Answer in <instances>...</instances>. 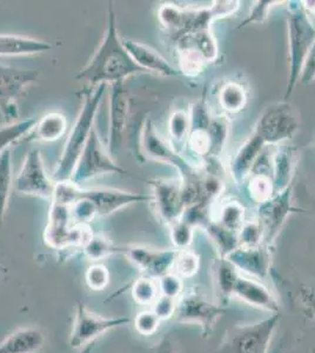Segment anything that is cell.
I'll return each mask as SVG.
<instances>
[{
  "label": "cell",
  "instance_id": "11",
  "mask_svg": "<svg viewBox=\"0 0 315 353\" xmlns=\"http://www.w3.org/2000/svg\"><path fill=\"white\" fill-rule=\"evenodd\" d=\"M225 313V307L208 301L198 291L184 293L176 301L174 319L184 324L199 325L204 336H210Z\"/></svg>",
  "mask_w": 315,
  "mask_h": 353
},
{
  "label": "cell",
  "instance_id": "17",
  "mask_svg": "<svg viewBox=\"0 0 315 353\" xmlns=\"http://www.w3.org/2000/svg\"><path fill=\"white\" fill-rule=\"evenodd\" d=\"M124 253L145 277L158 281L172 272L178 250L153 249L148 246H125Z\"/></svg>",
  "mask_w": 315,
  "mask_h": 353
},
{
  "label": "cell",
  "instance_id": "45",
  "mask_svg": "<svg viewBox=\"0 0 315 353\" xmlns=\"http://www.w3.org/2000/svg\"><path fill=\"white\" fill-rule=\"evenodd\" d=\"M160 323L161 321L152 310L141 311L136 314V319H134L136 330L143 336L154 334L159 329Z\"/></svg>",
  "mask_w": 315,
  "mask_h": 353
},
{
  "label": "cell",
  "instance_id": "38",
  "mask_svg": "<svg viewBox=\"0 0 315 353\" xmlns=\"http://www.w3.org/2000/svg\"><path fill=\"white\" fill-rule=\"evenodd\" d=\"M200 258L191 250H178L172 272L180 278H192L199 271Z\"/></svg>",
  "mask_w": 315,
  "mask_h": 353
},
{
  "label": "cell",
  "instance_id": "49",
  "mask_svg": "<svg viewBox=\"0 0 315 353\" xmlns=\"http://www.w3.org/2000/svg\"><path fill=\"white\" fill-rule=\"evenodd\" d=\"M303 8L305 11L309 14V16H314L315 14V1H301Z\"/></svg>",
  "mask_w": 315,
  "mask_h": 353
},
{
  "label": "cell",
  "instance_id": "50",
  "mask_svg": "<svg viewBox=\"0 0 315 353\" xmlns=\"http://www.w3.org/2000/svg\"><path fill=\"white\" fill-rule=\"evenodd\" d=\"M94 347H96V341H92L88 345L84 346L83 349H80L78 353H92Z\"/></svg>",
  "mask_w": 315,
  "mask_h": 353
},
{
  "label": "cell",
  "instance_id": "36",
  "mask_svg": "<svg viewBox=\"0 0 315 353\" xmlns=\"http://www.w3.org/2000/svg\"><path fill=\"white\" fill-rule=\"evenodd\" d=\"M159 296V288L156 279L139 278L132 286V297L139 305L152 306Z\"/></svg>",
  "mask_w": 315,
  "mask_h": 353
},
{
  "label": "cell",
  "instance_id": "42",
  "mask_svg": "<svg viewBox=\"0 0 315 353\" xmlns=\"http://www.w3.org/2000/svg\"><path fill=\"white\" fill-rule=\"evenodd\" d=\"M73 221L77 225H88L94 218L98 217L96 206L86 198L79 199L71 206Z\"/></svg>",
  "mask_w": 315,
  "mask_h": 353
},
{
  "label": "cell",
  "instance_id": "48",
  "mask_svg": "<svg viewBox=\"0 0 315 353\" xmlns=\"http://www.w3.org/2000/svg\"><path fill=\"white\" fill-rule=\"evenodd\" d=\"M148 353H178V347L172 338L165 337L156 346H153Z\"/></svg>",
  "mask_w": 315,
  "mask_h": 353
},
{
  "label": "cell",
  "instance_id": "22",
  "mask_svg": "<svg viewBox=\"0 0 315 353\" xmlns=\"http://www.w3.org/2000/svg\"><path fill=\"white\" fill-rule=\"evenodd\" d=\"M296 149L281 144L276 146L272 156V181L276 193L292 186V179L296 173Z\"/></svg>",
  "mask_w": 315,
  "mask_h": 353
},
{
  "label": "cell",
  "instance_id": "26",
  "mask_svg": "<svg viewBox=\"0 0 315 353\" xmlns=\"http://www.w3.org/2000/svg\"><path fill=\"white\" fill-rule=\"evenodd\" d=\"M68 128L66 116L60 112L46 113L37 121L32 131L28 133L25 141H44L52 143L64 136Z\"/></svg>",
  "mask_w": 315,
  "mask_h": 353
},
{
  "label": "cell",
  "instance_id": "14",
  "mask_svg": "<svg viewBox=\"0 0 315 353\" xmlns=\"http://www.w3.org/2000/svg\"><path fill=\"white\" fill-rule=\"evenodd\" d=\"M150 184L156 216L163 224L170 228L181 219L186 210L183 184L180 179H154Z\"/></svg>",
  "mask_w": 315,
  "mask_h": 353
},
{
  "label": "cell",
  "instance_id": "18",
  "mask_svg": "<svg viewBox=\"0 0 315 353\" xmlns=\"http://www.w3.org/2000/svg\"><path fill=\"white\" fill-rule=\"evenodd\" d=\"M79 197L86 198L96 206L98 217H106L112 213L136 203L152 201L151 194L128 192L118 189H83L80 188Z\"/></svg>",
  "mask_w": 315,
  "mask_h": 353
},
{
  "label": "cell",
  "instance_id": "3",
  "mask_svg": "<svg viewBox=\"0 0 315 353\" xmlns=\"http://www.w3.org/2000/svg\"><path fill=\"white\" fill-rule=\"evenodd\" d=\"M108 85H100L94 88H90L84 94V103L77 117L71 132L65 141L64 150L61 152L59 161L57 164L56 171L53 174V181H71L73 171L79 161L88 138L91 136L96 121V113L104 98Z\"/></svg>",
  "mask_w": 315,
  "mask_h": 353
},
{
  "label": "cell",
  "instance_id": "46",
  "mask_svg": "<svg viewBox=\"0 0 315 353\" xmlns=\"http://www.w3.org/2000/svg\"><path fill=\"white\" fill-rule=\"evenodd\" d=\"M176 301L174 298L166 297L160 294L154 304L151 306V310L156 313L160 321H164L174 317L176 311Z\"/></svg>",
  "mask_w": 315,
  "mask_h": 353
},
{
  "label": "cell",
  "instance_id": "43",
  "mask_svg": "<svg viewBox=\"0 0 315 353\" xmlns=\"http://www.w3.org/2000/svg\"><path fill=\"white\" fill-rule=\"evenodd\" d=\"M158 288L161 296L179 299L184 294V281L176 273H168L158 279Z\"/></svg>",
  "mask_w": 315,
  "mask_h": 353
},
{
  "label": "cell",
  "instance_id": "34",
  "mask_svg": "<svg viewBox=\"0 0 315 353\" xmlns=\"http://www.w3.org/2000/svg\"><path fill=\"white\" fill-rule=\"evenodd\" d=\"M230 130H231V121L226 114H216V116L213 114L211 125L207 129L212 141L211 158H216V159L219 158L230 136Z\"/></svg>",
  "mask_w": 315,
  "mask_h": 353
},
{
  "label": "cell",
  "instance_id": "24",
  "mask_svg": "<svg viewBox=\"0 0 315 353\" xmlns=\"http://www.w3.org/2000/svg\"><path fill=\"white\" fill-rule=\"evenodd\" d=\"M52 48L48 41L31 37L0 34V57L34 56L46 53Z\"/></svg>",
  "mask_w": 315,
  "mask_h": 353
},
{
  "label": "cell",
  "instance_id": "44",
  "mask_svg": "<svg viewBox=\"0 0 315 353\" xmlns=\"http://www.w3.org/2000/svg\"><path fill=\"white\" fill-rule=\"evenodd\" d=\"M88 288L94 291L106 289L110 283V272L108 268L103 264L91 265L85 276Z\"/></svg>",
  "mask_w": 315,
  "mask_h": 353
},
{
  "label": "cell",
  "instance_id": "27",
  "mask_svg": "<svg viewBox=\"0 0 315 353\" xmlns=\"http://www.w3.org/2000/svg\"><path fill=\"white\" fill-rule=\"evenodd\" d=\"M178 70L181 76L198 77L205 71L208 65L206 58L199 50L186 39H179L176 43Z\"/></svg>",
  "mask_w": 315,
  "mask_h": 353
},
{
  "label": "cell",
  "instance_id": "13",
  "mask_svg": "<svg viewBox=\"0 0 315 353\" xmlns=\"http://www.w3.org/2000/svg\"><path fill=\"white\" fill-rule=\"evenodd\" d=\"M293 185L281 192L274 193L268 201L258 205V216L263 231V245L272 248L287 221L293 208Z\"/></svg>",
  "mask_w": 315,
  "mask_h": 353
},
{
  "label": "cell",
  "instance_id": "1",
  "mask_svg": "<svg viewBox=\"0 0 315 353\" xmlns=\"http://www.w3.org/2000/svg\"><path fill=\"white\" fill-rule=\"evenodd\" d=\"M145 73L126 51L116 26L113 1H108V24L103 41L91 61L77 74V81H85L88 88H94L100 85L125 83L131 77Z\"/></svg>",
  "mask_w": 315,
  "mask_h": 353
},
{
  "label": "cell",
  "instance_id": "8",
  "mask_svg": "<svg viewBox=\"0 0 315 353\" xmlns=\"http://www.w3.org/2000/svg\"><path fill=\"white\" fill-rule=\"evenodd\" d=\"M300 129V116L288 101L268 106L256 121L253 132L261 138L267 148L285 144Z\"/></svg>",
  "mask_w": 315,
  "mask_h": 353
},
{
  "label": "cell",
  "instance_id": "16",
  "mask_svg": "<svg viewBox=\"0 0 315 353\" xmlns=\"http://www.w3.org/2000/svg\"><path fill=\"white\" fill-rule=\"evenodd\" d=\"M39 71L12 68L0 63V112L16 116V101L38 81Z\"/></svg>",
  "mask_w": 315,
  "mask_h": 353
},
{
  "label": "cell",
  "instance_id": "31",
  "mask_svg": "<svg viewBox=\"0 0 315 353\" xmlns=\"http://www.w3.org/2000/svg\"><path fill=\"white\" fill-rule=\"evenodd\" d=\"M13 186V163L11 149L0 154V225L4 223Z\"/></svg>",
  "mask_w": 315,
  "mask_h": 353
},
{
  "label": "cell",
  "instance_id": "33",
  "mask_svg": "<svg viewBox=\"0 0 315 353\" xmlns=\"http://www.w3.org/2000/svg\"><path fill=\"white\" fill-rule=\"evenodd\" d=\"M37 121L36 118H28L0 126V154L18 141H24L36 126Z\"/></svg>",
  "mask_w": 315,
  "mask_h": 353
},
{
  "label": "cell",
  "instance_id": "23",
  "mask_svg": "<svg viewBox=\"0 0 315 353\" xmlns=\"http://www.w3.org/2000/svg\"><path fill=\"white\" fill-rule=\"evenodd\" d=\"M44 333L36 327H21L0 343V353H37L45 345Z\"/></svg>",
  "mask_w": 315,
  "mask_h": 353
},
{
  "label": "cell",
  "instance_id": "47",
  "mask_svg": "<svg viewBox=\"0 0 315 353\" xmlns=\"http://www.w3.org/2000/svg\"><path fill=\"white\" fill-rule=\"evenodd\" d=\"M315 81V41L312 44L307 58L303 64V71L300 74L299 83L303 85L312 84Z\"/></svg>",
  "mask_w": 315,
  "mask_h": 353
},
{
  "label": "cell",
  "instance_id": "20",
  "mask_svg": "<svg viewBox=\"0 0 315 353\" xmlns=\"http://www.w3.org/2000/svg\"><path fill=\"white\" fill-rule=\"evenodd\" d=\"M123 44L133 61L145 72L161 77L181 76L178 68L170 64L154 48L123 37Z\"/></svg>",
  "mask_w": 315,
  "mask_h": 353
},
{
  "label": "cell",
  "instance_id": "35",
  "mask_svg": "<svg viewBox=\"0 0 315 353\" xmlns=\"http://www.w3.org/2000/svg\"><path fill=\"white\" fill-rule=\"evenodd\" d=\"M125 248L113 244L110 239L104 236H94L90 238V241L84 245L83 252L90 261H96L100 259L112 256L114 253H124Z\"/></svg>",
  "mask_w": 315,
  "mask_h": 353
},
{
  "label": "cell",
  "instance_id": "37",
  "mask_svg": "<svg viewBox=\"0 0 315 353\" xmlns=\"http://www.w3.org/2000/svg\"><path fill=\"white\" fill-rule=\"evenodd\" d=\"M247 191L252 201L259 205L274 196L276 190L272 176L267 174H256L248 176Z\"/></svg>",
  "mask_w": 315,
  "mask_h": 353
},
{
  "label": "cell",
  "instance_id": "41",
  "mask_svg": "<svg viewBox=\"0 0 315 353\" xmlns=\"http://www.w3.org/2000/svg\"><path fill=\"white\" fill-rule=\"evenodd\" d=\"M283 4V1H274V0H260L256 1L251 11L248 13L247 18L241 21L239 28H245L251 24H263L271 14V11L278 5Z\"/></svg>",
  "mask_w": 315,
  "mask_h": 353
},
{
  "label": "cell",
  "instance_id": "5",
  "mask_svg": "<svg viewBox=\"0 0 315 353\" xmlns=\"http://www.w3.org/2000/svg\"><path fill=\"white\" fill-rule=\"evenodd\" d=\"M139 143L141 152L148 159L173 166L179 172L181 184H196L201 179L200 169L192 164L186 157L176 152L170 143L163 139V137L156 131V124L152 121L151 117H148L141 126Z\"/></svg>",
  "mask_w": 315,
  "mask_h": 353
},
{
  "label": "cell",
  "instance_id": "7",
  "mask_svg": "<svg viewBox=\"0 0 315 353\" xmlns=\"http://www.w3.org/2000/svg\"><path fill=\"white\" fill-rule=\"evenodd\" d=\"M90 225H77L73 221L71 206L51 203L48 223L44 232L45 243L56 250L84 248L92 237Z\"/></svg>",
  "mask_w": 315,
  "mask_h": 353
},
{
  "label": "cell",
  "instance_id": "25",
  "mask_svg": "<svg viewBox=\"0 0 315 353\" xmlns=\"http://www.w3.org/2000/svg\"><path fill=\"white\" fill-rule=\"evenodd\" d=\"M213 283L216 290L218 304L225 306L232 297L233 290L241 273L227 258H216L213 263Z\"/></svg>",
  "mask_w": 315,
  "mask_h": 353
},
{
  "label": "cell",
  "instance_id": "12",
  "mask_svg": "<svg viewBox=\"0 0 315 353\" xmlns=\"http://www.w3.org/2000/svg\"><path fill=\"white\" fill-rule=\"evenodd\" d=\"M56 181L48 176L39 150L28 151L16 179V190L25 196L52 199Z\"/></svg>",
  "mask_w": 315,
  "mask_h": 353
},
{
  "label": "cell",
  "instance_id": "28",
  "mask_svg": "<svg viewBox=\"0 0 315 353\" xmlns=\"http://www.w3.org/2000/svg\"><path fill=\"white\" fill-rule=\"evenodd\" d=\"M170 144L176 152L183 154L191 133V118L187 110L178 109L170 114L167 121Z\"/></svg>",
  "mask_w": 315,
  "mask_h": 353
},
{
  "label": "cell",
  "instance_id": "15",
  "mask_svg": "<svg viewBox=\"0 0 315 353\" xmlns=\"http://www.w3.org/2000/svg\"><path fill=\"white\" fill-rule=\"evenodd\" d=\"M124 84L125 83L112 84L110 93L108 150L113 158L118 154L124 143L125 133L128 131L131 112L130 93L125 88Z\"/></svg>",
  "mask_w": 315,
  "mask_h": 353
},
{
  "label": "cell",
  "instance_id": "39",
  "mask_svg": "<svg viewBox=\"0 0 315 353\" xmlns=\"http://www.w3.org/2000/svg\"><path fill=\"white\" fill-rule=\"evenodd\" d=\"M239 246L256 248L263 243V231L260 221L254 218L252 221H245L238 232Z\"/></svg>",
  "mask_w": 315,
  "mask_h": 353
},
{
  "label": "cell",
  "instance_id": "9",
  "mask_svg": "<svg viewBox=\"0 0 315 353\" xmlns=\"http://www.w3.org/2000/svg\"><path fill=\"white\" fill-rule=\"evenodd\" d=\"M123 169L108 152V146L103 144L96 128L88 138V144L77 163L71 181L81 186L86 181L96 179L105 174H126Z\"/></svg>",
  "mask_w": 315,
  "mask_h": 353
},
{
  "label": "cell",
  "instance_id": "2",
  "mask_svg": "<svg viewBox=\"0 0 315 353\" xmlns=\"http://www.w3.org/2000/svg\"><path fill=\"white\" fill-rule=\"evenodd\" d=\"M239 1H214L211 6L183 8L166 3L158 10V21L173 41L193 33L212 30L218 19L232 16L239 8Z\"/></svg>",
  "mask_w": 315,
  "mask_h": 353
},
{
  "label": "cell",
  "instance_id": "30",
  "mask_svg": "<svg viewBox=\"0 0 315 353\" xmlns=\"http://www.w3.org/2000/svg\"><path fill=\"white\" fill-rule=\"evenodd\" d=\"M212 221L223 226L232 232H239L245 223V208L240 201H223L216 211L212 212Z\"/></svg>",
  "mask_w": 315,
  "mask_h": 353
},
{
  "label": "cell",
  "instance_id": "4",
  "mask_svg": "<svg viewBox=\"0 0 315 353\" xmlns=\"http://www.w3.org/2000/svg\"><path fill=\"white\" fill-rule=\"evenodd\" d=\"M288 78L285 99L294 92L303 64L315 41V24L301 1H287Z\"/></svg>",
  "mask_w": 315,
  "mask_h": 353
},
{
  "label": "cell",
  "instance_id": "32",
  "mask_svg": "<svg viewBox=\"0 0 315 353\" xmlns=\"http://www.w3.org/2000/svg\"><path fill=\"white\" fill-rule=\"evenodd\" d=\"M204 230L216 246L218 257L227 258L234 250L239 248L238 233L232 232L230 230L225 229L216 221H210L205 226Z\"/></svg>",
  "mask_w": 315,
  "mask_h": 353
},
{
  "label": "cell",
  "instance_id": "29",
  "mask_svg": "<svg viewBox=\"0 0 315 353\" xmlns=\"http://www.w3.org/2000/svg\"><path fill=\"white\" fill-rule=\"evenodd\" d=\"M218 98L220 108L223 109V112L239 113L247 104V88L239 81H225L220 88Z\"/></svg>",
  "mask_w": 315,
  "mask_h": 353
},
{
  "label": "cell",
  "instance_id": "40",
  "mask_svg": "<svg viewBox=\"0 0 315 353\" xmlns=\"http://www.w3.org/2000/svg\"><path fill=\"white\" fill-rule=\"evenodd\" d=\"M194 231L196 228L183 219L170 226V236L174 248L176 250L188 249L194 241Z\"/></svg>",
  "mask_w": 315,
  "mask_h": 353
},
{
  "label": "cell",
  "instance_id": "19",
  "mask_svg": "<svg viewBox=\"0 0 315 353\" xmlns=\"http://www.w3.org/2000/svg\"><path fill=\"white\" fill-rule=\"evenodd\" d=\"M241 274L265 281L270 274L272 265L271 248L259 245L256 248L239 246L227 257Z\"/></svg>",
  "mask_w": 315,
  "mask_h": 353
},
{
  "label": "cell",
  "instance_id": "21",
  "mask_svg": "<svg viewBox=\"0 0 315 353\" xmlns=\"http://www.w3.org/2000/svg\"><path fill=\"white\" fill-rule=\"evenodd\" d=\"M233 297L247 303L248 305L258 309L265 310L268 312L279 313L280 304L271 290L263 285L261 281L254 278L240 274L236 281Z\"/></svg>",
  "mask_w": 315,
  "mask_h": 353
},
{
  "label": "cell",
  "instance_id": "10",
  "mask_svg": "<svg viewBox=\"0 0 315 353\" xmlns=\"http://www.w3.org/2000/svg\"><path fill=\"white\" fill-rule=\"evenodd\" d=\"M130 323L128 317H103L90 311L83 303H78L68 343L73 349H83L108 331Z\"/></svg>",
  "mask_w": 315,
  "mask_h": 353
},
{
  "label": "cell",
  "instance_id": "6",
  "mask_svg": "<svg viewBox=\"0 0 315 353\" xmlns=\"http://www.w3.org/2000/svg\"><path fill=\"white\" fill-rule=\"evenodd\" d=\"M279 321L280 313H272L263 321L232 326L216 353H267Z\"/></svg>",
  "mask_w": 315,
  "mask_h": 353
}]
</instances>
